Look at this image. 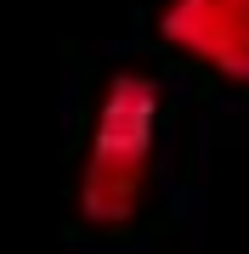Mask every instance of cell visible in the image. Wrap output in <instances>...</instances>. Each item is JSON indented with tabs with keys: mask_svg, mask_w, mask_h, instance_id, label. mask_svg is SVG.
I'll use <instances>...</instances> for the list:
<instances>
[{
	"mask_svg": "<svg viewBox=\"0 0 249 254\" xmlns=\"http://www.w3.org/2000/svg\"><path fill=\"white\" fill-rule=\"evenodd\" d=\"M153 141H159V79L153 73H113L96 102L91 147L74 209L85 226H130L153 181Z\"/></svg>",
	"mask_w": 249,
	"mask_h": 254,
	"instance_id": "obj_1",
	"label": "cell"
},
{
	"mask_svg": "<svg viewBox=\"0 0 249 254\" xmlns=\"http://www.w3.org/2000/svg\"><path fill=\"white\" fill-rule=\"evenodd\" d=\"M159 34L221 79L249 85V0H165Z\"/></svg>",
	"mask_w": 249,
	"mask_h": 254,
	"instance_id": "obj_2",
	"label": "cell"
}]
</instances>
